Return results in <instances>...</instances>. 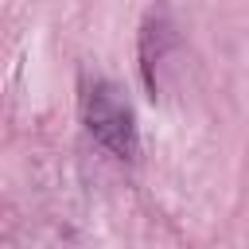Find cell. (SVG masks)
<instances>
[{"label": "cell", "instance_id": "cell-1", "mask_svg": "<svg viewBox=\"0 0 249 249\" xmlns=\"http://www.w3.org/2000/svg\"><path fill=\"white\" fill-rule=\"evenodd\" d=\"M86 121H89V132L121 152V156H136V132H132V117L128 109L109 93V89H89L86 93Z\"/></svg>", "mask_w": 249, "mask_h": 249}]
</instances>
